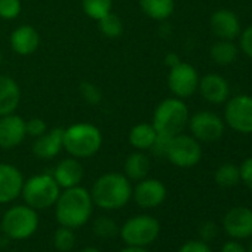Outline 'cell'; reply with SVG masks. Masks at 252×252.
Segmentation results:
<instances>
[{"mask_svg": "<svg viewBox=\"0 0 252 252\" xmlns=\"http://www.w3.org/2000/svg\"><path fill=\"white\" fill-rule=\"evenodd\" d=\"M239 55V46L234 43V40H221L218 39L209 49L211 60L221 67L231 65Z\"/></svg>", "mask_w": 252, "mask_h": 252, "instance_id": "cb8c5ba5", "label": "cell"}, {"mask_svg": "<svg viewBox=\"0 0 252 252\" xmlns=\"http://www.w3.org/2000/svg\"><path fill=\"white\" fill-rule=\"evenodd\" d=\"M214 178L220 187H233L240 183V169L234 163H222L215 171Z\"/></svg>", "mask_w": 252, "mask_h": 252, "instance_id": "484cf974", "label": "cell"}, {"mask_svg": "<svg viewBox=\"0 0 252 252\" xmlns=\"http://www.w3.org/2000/svg\"><path fill=\"white\" fill-rule=\"evenodd\" d=\"M189 129L191 137L199 143H214L224 135L225 123L212 111H197L189 119Z\"/></svg>", "mask_w": 252, "mask_h": 252, "instance_id": "30bf717a", "label": "cell"}, {"mask_svg": "<svg viewBox=\"0 0 252 252\" xmlns=\"http://www.w3.org/2000/svg\"><path fill=\"white\" fill-rule=\"evenodd\" d=\"M211 32L221 40H234L242 32L240 20L230 9H217L209 18Z\"/></svg>", "mask_w": 252, "mask_h": 252, "instance_id": "2e32d148", "label": "cell"}, {"mask_svg": "<svg viewBox=\"0 0 252 252\" xmlns=\"http://www.w3.org/2000/svg\"><path fill=\"white\" fill-rule=\"evenodd\" d=\"M224 123L243 135L252 134V96L248 94H237L225 101Z\"/></svg>", "mask_w": 252, "mask_h": 252, "instance_id": "ba28073f", "label": "cell"}, {"mask_svg": "<svg viewBox=\"0 0 252 252\" xmlns=\"http://www.w3.org/2000/svg\"><path fill=\"white\" fill-rule=\"evenodd\" d=\"M23 186L24 177L17 166L11 163H0V205L12 203L18 199L21 196Z\"/></svg>", "mask_w": 252, "mask_h": 252, "instance_id": "9a60e30c", "label": "cell"}, {"mask_svg": "<svg viewBox=\"0 0 252 252\" xmlns=\"http://www.w3.org/2000/svg\"><path fill=\"white\" fill-rule=\"evenodd\" d=\"M165 158L178 168H193L202 159V146L194 137L181 132L169 140Z\"/></svg>", "mask_w": 252, "mask_h": 252, "instance_id": "9c48e42d", "label": "cell"}, {"mask_svg": "<svg viewBox=\"0 0 252 252\" xmlns=\"http://www.w3.org/2000/svg\"><path fill=\"white\" fill-rule=\"evenodd\" d=\"M63 135L64 128H52L46 131L43 135L37 137L32 146V152L39 159H54L63 150Z\"/></svg>", "mask_w": 252, "mask_h": 252, "instance_id": "d6986e66", "label": "cell"}, {"mask_svg": "<svg viewBox=\"0 0 252 252\" xmlns=\"http://www.w3.org/2000/svg\"><path fill=\"white\" fill-rule=\"evenodd\" d=\"M150 159L144 152H134L125 160V175L128 177L129 181H140L146 178L150 172Z\"/></svg>", "mask_w": 252, "mask_h": 252, "instance_id": "7402d4cb", "label": "cell"}, {"mask_svg": "<svg viewBox=\"0 0 252 252\" xmlns=\"http://www.w3.org/2000/svg\"><path fill=\"white\" fill-rule=\"evenodd\" d=\"M23 11L21 0H0V18L11 21L20 17Z\"/></svg>", "mask_w": 252, "mask_h": 252, "instance_id": "4dcf8cb0", "label": "cell"}, {"mask_svg": "<svg viewBox=\"0 0 252 252\" xmlns=\"http://www.w3.org/2000/svg\"><path fill=\"white\" fill-rule=\"evenodd\" d=\"M166 194V186L160 180L149 177L137 181V186L132 189V199L143 209H153L160 206L165 202Z\"/></svg>", "mask_w": 252, "mask_h": 252, "instance_id": "7c38bea8", "label": "cell"}, {"mask_svg": "<svg viewBox=\"0 0 252 252\" xmlns=\"http://www.w3.org/2000/svg\"><path fill=\"white\" fill-rule=\"evenodd\" d=\"M54 208L57 222L76 230L91 221L95 205L92 202L91 191L82 186H76L63 189Z\"/></svg>", "mask_w": 252, "mask_h": 252, "instance_id": "6da1fadb", "label": "cell"}, {"mask_svg": "<svg viewBox=\"0 0 252 252\" xmlns=\"http://www.w3.org/2000/svg\"><path fill=\"white\" fill-rule=\"evenodd\" d=\"M21 101V89L15 79L0 76V116L15 113Z\"/></svg>", "mask_w": 252, "mask_h": 252, "instance_id": "44dd1931", "label": "cell"}, {"mask_svg": "<svg viewBox=\"0 0 252 252\" xmlns=\"http://www.w3.org/2000/svg\"><path fill=\"white\" fill-rule=\"evenodd\" d=\"M224 231L236 239H248L252 236V209L246 206H234L227 211L222 220Z\"/></svg>", "mask_w": 252, "mask_h": 252, "instance_id": "4fadbf2b", "label": "cell"}, {"mask_svg": "<svg viewBox=\"0 0 252 252\" xmlns=\"http://www.w3.org/2000/svg\"><path fill=\"white\" fill-rule=\"evenodd\" d=\"M26 120L15 114L0 116V149L11 150L26 140Z\"/></svg>", "mask_w": 252, "mask_h": 252, "instance_id": "5bb4252c", "label": "cell"}, {"mask_svg": "<svg viewBox=\"0 0 252 252\" xmlns=\"http://www.w3.org/2000/svg\"><path fill=\"white\" fill-rule=\"evenodd\" d=\"M79 92L82 95V98L88 102V104H99L102 99V94L99 91V88H96L94 83L91 82H83L80 83Z\"/></svg>", "mask_w": 252, "mask_h": 252, "instance_id": "1f68e13d", "label": "cell"}, {"mask_svg": "<svg viewBox=\"0 0 252 252\" xmlns=\"http://www.w3.org/2000/svg\"><path fill=\"white\" fill-rule=\"evenodd\" d=\"M46 131H48V125L40 117H32L26 122V132H27V135H30L33 138L43 135Z\"/></svg>", "mask_w": 252, "mask_h": 252, "instance_id": "d6a6232c", "label": "cell"}, {"mask_svg": "<svg viewBox=\"0 0 252 252\" xmlns=\"http://www.w3.org/2000/svg\"><path fill=\"white\" fill-rule=\"evenodd\" d=\"M178 252H212V251L208 242L205 240H189L184 245H181Z\"/></svg>", "mask_w": 252, "mask_h": 252, "instance_id": "d590c367", "label": "cell"}, {"mask_svg": "<svg viewBox=\"0 0 252 252\" xmlns=\"http://www.w3.org/2000/svg\"><path fill=\"white\" fill-rule=\"evenodd\" d=\"M52 177L58 183V186L63 189H70L80 186L83 177H85V168L80 163V159L76 158H65L61 162L57 163Z\"/></svg>", "mask_w": 252, "mask_h": 252, "instance_id": "ac0fdd59", "label": "cell"}, {"mask_svg": "<svg viewBox=\"0 0 252 252\" xmlns=\"http://www.w3.org/2000/svg\"><path fill=\"white\" fill-rule=\"evenodd\" d=\"M102 146V134L92 123H74L64 129L63 149L76 159L95 156Z\"/></svg>", "mask_w": 252, "mask_h": 252, "instance_id": "277c9868", "label": "cell"}, {"mask_svg": "<svg viewBox=\"0 0 252 252\" xmlns=\"http://www.w3.org/2000/svg\"><path fill=\"white\" fill-rule=\"evenodd\" d=\"M94 234L99 239H113L119 234V225L116 221L107 215L96 217L92 222Z\"/></svg>", "mask_w": 252, "mask_h": 252, "instance_id": "83f0119b", "label": "cell"}, {"mask_svg": "<svg viewBox=\"0 0 252 252\" xmlns=\"http://www.w3.org/2000/svg\"><path fill=\"white\" fill-rule=\"evenodd\" d=\"M91 197L96 208L102 211H117L132 199V181L125 174L107 172L92 184Z\"/></svg>", "mask_w": 252, "mask_h": 252, "instance_id": "7a4b0ae2", "label": "cell"}, {"mask_svg": "<svg viewBox=\"0 0 252 252\" xmlns=\"http://www.w3.org/2000/svg\"><path fill=\"white\" fill-rule=\"evenodd\" d=\"M237 39H239V51H242L249 60H252V24L245 27Z\"/></svg>", "mask_w": 252, "mask_h": 252, "instance_id": "836d02e7", "label": "cell"}, {"mask_svg": "<svg viewBox=\"0 0 252 252\" xmlns=\"http://www.w3.org/2000/svg\"><path fill=\"white\" fill-rule=\"evenodd\" d=\"M189 119L190 113L184 99L169 96L160 101L155 108L152 125L155 126L158 135L172 138L186 129Z\"/></svg>", "mask_w": 252, "mask_h": 252, "instance_id": "3957f363", "label": "cell"}, {"mask_svg": "<svg viewBox=\"0 0 252 252\" xmlns=\"http://www.w3.org/2000/svg\"><path fill=\"white\" fill-rule=\"evenodd\" d=\"M61 193V187L52 177V174H37L24 180V186L21 190V197L24 203L36 211L49 209L55 205L58 196Z\"/></svg>", "mask_w": 252, "mask_h": 252, "instance_id": "8992f818", "label": "cell"}, {"mask_svg": "<svg viewBox=\"0 0 252 252\" xmlns=\"http://www.w3.org/2000/svg\"><path fill=\"white\" fill-rule=\"evenodd\" d=\"M76 245L74 230L70 227L60 225L54 233V246L58 252H70Z\"/></svg>", "mask_w": 252, "mask_h": 252, "instance_id": "f546056e", "label": "cell"}, {"mask_svg": "<svg viewBox=\"0 0 252 252\" xmlns=\"http://www.w3.org/2000/svg\"><path fill=\"white\" fill-rule=\"evenodd\" d=\"M119 252H150L147 248H140V246H128L126 245L123 249H120Z\"/></svg>", "mask_w": 252, "mask_h": 252, "instance_id": "ab89813d", "label": "cell"}, {"mask_svg": "<svg viewBox=\"0 0 252 252\" xmlns=\"http://www.w3.org/2000/svg\"><path fill=\"white\" fill-rule=\"evenodd\" d=\"M200 236H202V240H205V242L212 240L217 236V225L212 221H206L200 227Z\"/></svg>", "mask_w": 252, "mask_h": 252, "instance_id": "8d00e7d4", "label": "cell"}, {"mask_svg": "<svg viewBox=\"0 0 252 252\" xmlns=\"http://www.w3.org/2000/svg\"><path fill=\"white\" fill-rule=\"evenodd\" d=\"M199 79L197 70L191 64L181 61L175 67L169 68L168 86L174 96L187 99L197 91Z\"/></svg>", "mask_w": 252, "mask_h": 252, "instance_id": "8fae6325", "label": "cell"}, {"mask_svg": "<svg viewBox=\"0 0 252 252\" xmlns=\"http://www.w3.org/2000/svg\"><path fill=\"white\" fill-rule=\"evenodd\" d=\"M98 27H99V32L108 39H117L123 33V23L120 17H117L113 12L98 20Z\"/></svg>", "mask_w": 252, "mask_h": 252, "instance_id": "f1b7e54d", "label": "cell"}, {"mask_svg": "<svg viewBox=\"0 0 252 252\" xmlns=\"http://www.w3.org/2000/svg\"><path fill=\"white\" fill-rule=\"evenodd\" d=\"M221 252H246V249H245V246L240 242L233 239V240H228V242H225L222 245Z\"/></svg>", "mask_w": 252, "mask_h": 252, "instance_id": "74e56055", "label": "cell"}, {"mask_svg": "<svg viewBox=\"0 0 252 252\" xmlns=\"http://www.w3.org/2000/svg\"><path fill=\"white\" fill-rule=\"evenodd\" d=\"M2 61H3V55H2V52H0V65H2Z\"/></svg>", "mask_w": 252, "mask_h": 252, "instance_id": "7bdbcfd3", "label": "cell"}, {"mask_svg": "<svg viewBox=\"0 0 252 252\" xmlns=\"http://www.w3.org/2000/svg\"><path fill=\"white\" fill-rule=\"evenodd\" d=\"M143 14L155 21L168 20L175 11L174 0H138Z\"/></svg>", "mask_w": 252, "mask_h": 252, "instance_id": "d4e9b609", "label": "cell"}, {"mask_svg": "<svg viewBox=\"0 0 252 252\" xmlns=\"http://www.w3.org/2000/svg\"><path fill=\"white\" fill-rule=\"evenodd\" d=\"M156 138H158V132L152 123H138L129 132V144L140 152L150 150Z\"/></svg>", "mask_w": 252, "mask_h": 252, "instance_id": "603a6c76", "label": "cell"}, {"mask_svg": "<svg viewBox=\"0 0 252 252\" xmlns=\"http://www.w3.org/2000/svg\"><path fill=\"white\" fill-rule=\"evenodd\" d=\"M246 252H252V240H251V243H249V246H248V251Z\"/></svg>", "mask_w": 252, "mask_h": 252, "instance_id": "b9f144b4", "label": "cell"}, {"mask_svg": "<svg viewBox=\"0 0 252 252\" xmlns=\"http://www.w3.org/2000/svg\"><path fill=\"white\" fill-rule=\"evenodd\" d=\"M239 169H240V181L249 190H252V156L246 158L239 166Z\"/></svg>", "mask_w": 252, "mask_h": 252, "instance_id": "e575fe53", "label": "cell"}, {"mask_svg": "<svg viewBox=\"0 0 252 252\" xmlns=\"http://www.w3.org/2000/svg\"><path fill=\"white\" fill-rule=\"evenodd\" d=\"M0 228L11 240L30 239L39 228V214L26 203L14 205L5 211Z\"/></svg>", "mask_w": 252, "mask_h": 252, "instance_id": "5b68a950", "label": "cell"}, {"mask_svg": "<svg viewBox=\"0 0 252 252\" xmlns=\"http://www.w3.org/2000/svg\"><path fill=\"white\" fill-rule=\"evenodd\" d=\"M197 91L200 92L202 98L211 104H222L230 98L228 82L217 73H208L200 77Z\"/></svg>", "mask_w": 252, "mask_h": 252, "instance_id": "e0dca14e", "label": "cell"}, {"mask_svg": "<svg viewBox=\"0 0 252 252\" xmlns=\"http://www.w3.org/2000/svg\"><path fill=\"white\" fill-rule=\"evenodd\" d=\"M40 36L33 26H20L11 34V48L15 54L27 57L37 51Z\"/></svg>", "mask_w": 252, "mask_h": 252, "instance_id": "ffe728a7", "label": "cell"}, {"mask_svg": "<svg viewBox=\"0 0 252 252\" xmlns=\"http://www.w3.org/2000/svg\"><path fill=\"white\" fill-rule=\"evenodd\" d=\"M80 252H101V251L96 249V248H85V249H82Z\"/></svg>", "mask_w": 252, "mask_h": 252, "instance_id": "60d3db41", "label": "cell"}, {"mask_svg": "<svg viewBox=\"0 0 252 252\" xmlns=\"http://www.w3.org/2000/svg\"><path fill=\"white\" fill-rule=\"evenodd\" d=\"M119 234L125 245L149 248L160 234V222L149 214H138L128 218L119 228Z\"/></svg>", "mask_w": 252, "mask_h": 252, "instance_id": "52a82bcc", "label": "cell"}, {"mask_svg": "<svg viewBox=\"0 0 252 252\" xmlns=\"http://www.w3.org/2000/svg\"><path fill=\"white\" fill-rule=\"evenodd\" d=\"M180 63H181L180 57H178L177 54H174V52H169V54L165 57V64H166L169 68L175 67V65H177V64H180Z\"/></svg>", "mask_w": 252, "mask_h": 252, "instance_id": "f35d334b", "label": "cell"}, {"mask_svg": "<svg viewBox=\"0 0 252 252\" xmlns=\"http://www.w3.org/2000/svg\"><path fill=\"white\" fill-rule=\"evenodd\" d=\"M113 0H82V9L91 20H101L111 12Z\"/></svg>", "mask_w": 252, "mask_h": 252, "instance_id": "4316f807", "label": "cell"}]
</instances>
